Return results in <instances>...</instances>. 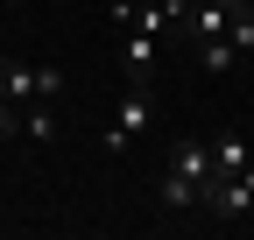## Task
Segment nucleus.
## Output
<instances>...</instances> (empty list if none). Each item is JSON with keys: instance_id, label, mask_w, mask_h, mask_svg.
I'll return each mask as SVG.
<instances>
[{"instance_id": "obj_1", "label": "nucleus", "mask_w": 254, "mask_h": 240, "mask_svg": "<svg viewBox=\"0 0 254 240\" xmlns=\"http://www.w3.org/2000/svg\"><path fill=\"white\" fill-rule=\"evenodd\" d=\"M205 184H212V141H177L163 170V205L190 212V205H205Z\"/></svg>"}, {"instance_id": "obj_2", "label": "nucleus", "mask_w": 254, "mask_h": 240, "mask_svg": "<svg viewBox=\"0 0 254 240\" xmlns=\"http://www.w3.org/2000/svg\"><path fill=\"white\" fill-rule=\"evenodd\" d=\"M57 92H64L57 64H0V99L7 106H50Z\"/></svg>"}, {"instance_id": "obj_3", "label": "nucleus", "mask_w": 254, "mask_h": 240, "mask_svg": "<svg viewBox=\"0 0 254 240\" xmlns=\"http://www.w3.org/2000/svg\"><path fill=\"white\" fill-rule=\"evenodd\" d=\"M205 212L212 219H254V163L233 177H212L205 184Z\"/></svg>"}, {"instance_id": "obj_4", "label": "nucleus", "mask_w": 254, "mask_h": 240, "mask_svg": "<svg viewBox=\"0 0 254 240\" xmlns=\"http://www.w3.org/2000/svg\"><path fill=\"white\" fill-rule=\"evenodd\" d=\"M148 134V92H141V85H134V92H127L120 99V120H113V127H106V148H113V156H120V148H134Z\"/></svg>"}, {"instance_id": "obj_5", "label": "nucleus", "mask_w": 254, "mask_h": 240, "mask_svg": "<svg viewBox=\"0 0 254 240\" xmlns=\"http://www.w3.org/2000/svg\"><path fill=\"white\" fill-rule=\"evenodd\" d=\"M254 156H247V141L240 134H212V177H233V170H247Z\"/></svg>"}, {"instance_id": "obj_6", "label": "nucleus", "mask_w": 254, "mask_h": 240, "mask_svg": "<svg viewBox=\"0 0 254 240\" xmlns=\"http://www.w3.org/2000/svg\"><path fill=\"white\" fill-rule=\"evenodd\" d=\"M120 64H127V78L141 85V78L155 71V36H127V50H120Z\"/></svg>"}, {"instance_id": "obj_7", "label": "nucleus", "mask_w": 254, "mask_h": 240, "mask_svg": "<svg viewBox=\"0 0 254 240\" xmlns=\"http://www.w3.org/2000/svg\"><path fill=\"white\" fill-rule=\"evenodd\" d=\"M226 43H233L240 57H254V7H240V14L226 21Z\"/></svg>"}, {"instance_id": "obj_8", "label": "nucleus", "mask_w": 254, "mask_h": 240, "mask_svg": "<svg viewBox=\"0 0 254 240\" xmlns=\"http://www.w3.org/2000/svg\"><path fill=\"white\" fill-rule=\"evenodd\" d=\"M233 57H240V50H233L226 36H219V43H198V64H205V71H226Z\"/></svg>"}, {"instance_id": "obj_9", "label": "nucleus", "mask_w": 254, "mask_h": 240, "mask_svg": "<svg viewBox=\"0 0 254 240\" xmlns=\"http://www.w3.org/2000/svg\"><path fill=\"white\" fill-rule=\"evenodd\" d=\"M14 134V113H7V99H0V141H7Z\"/></svg>"}, {"instance_id": "obj_10", "label": "nucleus", "mask_w": 254, "mask_h": 240, "mask_svg": "<svg viewBox=\"0 0 254 240\" xmlns=\"http://www.w3.org/2000/svg\"><path fill=\"white\" fill-rule=\"evenodd\" d=\"M127 7H141V0H113V14H127Z\"/></svg>"}]
</instances>
